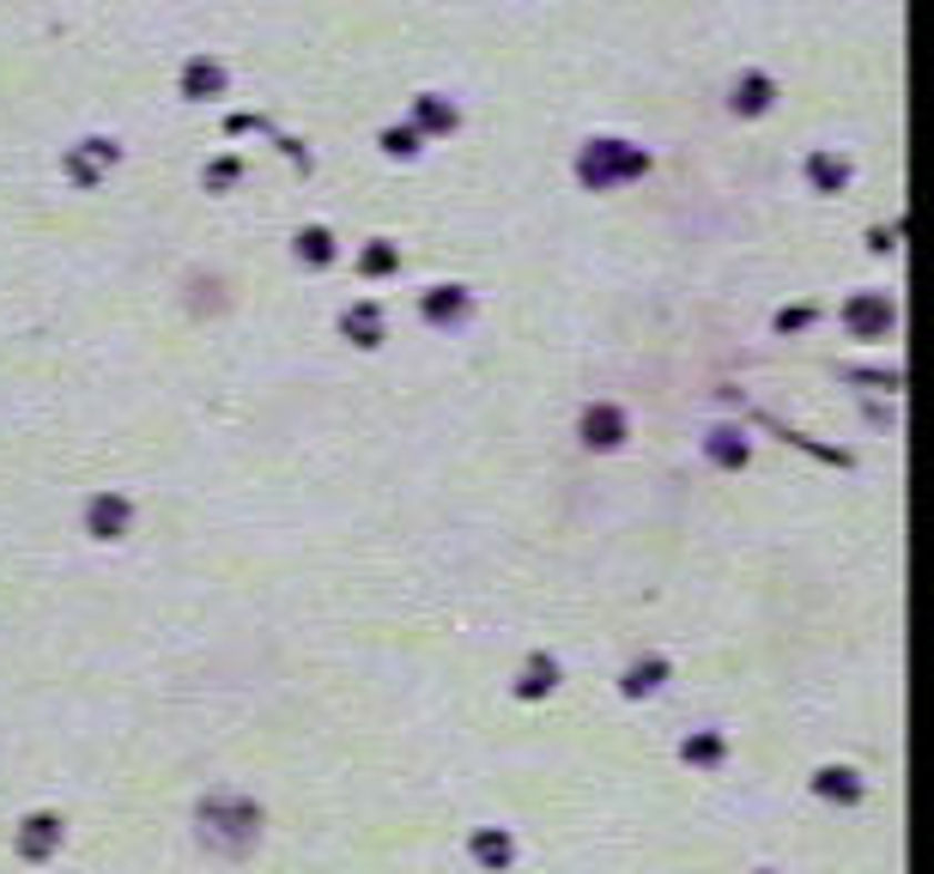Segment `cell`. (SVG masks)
<instances>
[{
	"label": "cell",
	"instance_id": "15",
	"mask_svg": "<svg viewBox=\"0 0 934 874\" xmlns=\"http://www.w3.org/2000/svg\"><path fill=\"white\" fill-rule=\"evenodd\" d=\"M407 128H413L419 140L456 134V128H461V104H456V98H444V92H419V98H413V115H407Z\"/></svg>",
	"mask_w": 934,
	"mask_h": 874
},
{
	"label": "cell",
	"instance_id": "14",
	"mask_svg": "<svg viewBox=\"0 0 934 874\" xmlns=\"http://www.w3.org/2000/svg\"><path fill=\"white\" fill-rule=\"evenodd\" d=\"M341 334L358 346V353H376V346L388 341V316H383V304L376 298H353L341 311Z\"/></svg>",
	"mask_w": 934,
	"mask_h": 874
},
{
	"label": "cell",
	"instance_id": "17",
	"mask_svg": "<svg viewBox=\"0 0 934 874\" xmlns=\"http://www.w3.org/2000/svg\"><path fill=\"white\" fill-rule=\"evenodd\" d=\"M668 680H673L668 656H638V662H626V674H619V699H656Z\"/></svg>",
	"mask_w": 934,
	"mask_h": 874
},
{
	"label": "cell",
	"instance_id": "9",
	"mask_svg": "<svg viewBox=\"0 0 934 874\" xmlns=\"http://www.w3.org/2000/svg\"><path fill=\"white\" fill-rule=\"evenodd\" d=\"M225 85H231V68L219 55H189L183 61V73H176V98L183 104H206V98H225Z\"/></svg>",
	"mask_w": 934,
	"mask_h": 874
},
{
	"label": "cell",
	"instance_id": "8",
	"mask_svg": "<svg viewBox=\"0 0 934 874\" xmlns=\"http://www.w3.org/2000/svg\"><path fill=\"white\" fill-rule=\"evenodd\" d=\"M801 183L813 189V195H843V189L855 183V159L837 146H813L808 159H801Z\"/></svg>",
	"mask_w": 934,
	"mask_h": 874
},
{
	"label": "cell",
	"instance_id": "26",
	"mask_svg": "<svg viewBox=\"0 0 934 874\" xmlns=\"http://www.w3.org/2000/svg\"><path fill=\"white\" fill-rule=\"evenodd\" d=\"M752 874H771V868H752Z\"/></svg>",
	"mask_w": 934,
	"mask_h": 874
},
{
	"label": "cell",
	"instance_id": "2",
	"mask_svg": "<svg viewBox=\"0 0 934 874\" xmlns=\"http://www.w3.org/2000/svg\"><path fill=\"white\" fill-rule=\"evenodd\" d=\"M643 171H650V152L631 146V140H613V134L582 140V152H577V183L582 189H619V183H638Z\"/></svg>",
	"mask_w": 934,
	"mask_h": 874
},
{
	"label": "cell",
	"instance_id": "25",
	"mask_svg": "<svg viewBox=\"0 0 934 874\" xmlns=\"http://www.w3.org/2000/svg\"><path fill=\"white\" fill-rule=\"evenodd\" d=\"M892 237H899V225H892V231H880V225H874V231H867V250H880V255H886V250H892Z\"/></svg>",
	"mask_w": 934,
	"mask_h": 874
},
{
	"label": "cell",
	"instance_id": "18",
	"mask_svg": "<svg viewBox=\"0 0 934 874\" xmlns=\"http://www.w3.org/2000/svg\"><path fill=\"white\" fill-rule=\"evenodd\" d=\"M292 255H297V267L322 274V267H334V262H341V237H334L328 225H304V231L292 237Z\"/></svg>",
	"mask_w": 934,
	"mask_h": 874
},
{
	"label": "cell",
	"instance_id": "3",
	"mask_svg": "<svg viewBox=\"0 0 934 874\" xmlns=\"http://www.w3.org/2000/svg\"><path fill=\"white\" fill-rule=\"evenodd\" d=\"M115 164H122V140H103V134H85L61 152V176H68L73 189H98Z\"/></svg>",
	"mask_w": 934,
	"mask_h": 874
},
{
	"label": "cell",
	"instance_id": "1",
	"mask_svg": "<svg viewBox=\"0 0 934 874\" xmlns=\"http://www.w3.org/2000/svg\"><path fill=\"white\" fill-rule=\"evenodd\" d=\"M194 820H201V844L219 856H250L255 844H262V802H250L243 790H206L201 807H194Z\"/></svg>",
	"mask_w": 934,
	"mask_h": 874
},
{
	"label": "cell",
	"instance_id": "23",
	"mask_svg": "<svg viewBox=\"0 0 934 874\" xmlns=\"http://www.w3.org/2000/svg\"><path fill=\"white\" fill-rule=\"evenodd\" d=\"M376 146H383V152H388V159H419V152H425V140H419V134H413V128H407V122H388V128H383V134H376Z\"/></svg>",
	"mask_w": 934,
	"mask_h": 874
},
{
	"label": "cell",
	"instance_id": "20",
	"mask_svg": "<svg viewBox=\"0 0 934 874\" xmlns=\"http://www.w3.org/2000/svg\"><path fill=\"white\" fill-rule=\"evenodd\" d=\"M704 456L717 461V468H747L752 461V444H747V431H734V426H710L704 431Z\"/></svg>",
	"mask_w": 934,
	"mask_h": 874
},
{
	"label": "cell",
	"instance_id": "13",
	"mask_svg": "<svg viewBox=\"0 0 934 874\" xmlns=\"http://www.w3.org/2000/svg\"><path fill=\"white\" fill-rule=\"evenodd\" d=\"M467 856H474L486 874H510L516 856H522V844H516L510 826H479L474 839H467Z\"/></svg>",
	"mask_w": 934,
	"mask_h": 874
},
{
	"label": "cell",
	"instance_id": "7",
	"mask_svg": "<svg viewBox=\"0 0 934 874\" xmlns=\"http://www.w3.org/2000/svg\"><path fill=\"white\" fill-rule=\"evenodd\" d=\"M61 839H68V826H61V814H49V807H37V814H24L19 826H12V856H19V863H49V856L61 851Z\"/></svg>",
	"mask_w": 934,
	"mask_h": 874
},
{
	"label": "cell",
	"instance_id": "22",
	"mask_svg": "<svg viewBox=\"0 0 934 874\" xmlns=\"http://www.w3.org/2000/svg\"><path fill=\"white\" fill-rule=\"evenodd\" d=\"M237 176H243V152H219V159L201 164V189H206V195H231Z\"/></svg>",
	"mask_w": 934,
	"mask_h": 874
},
{
	"label": "cell",
	"instance_id": "24",
	"mask_svg": "<svg viewBox=\"0 0 934 874\" xmlns=\"http://www.w3.org/2000/svg\"><path fill=\"white\" fill-rule=\"evenodd\" d=\"M813 316H820V304H783V311L771 316V328H776V334H801Z\"/></svg>",
	"mask_w": 934,
	"mask_h": 874
},
{
	"label": "cell",
	"instance_id": "6",
	"mask_svg": "<svg viewBox=\"0 0 934 874\" xmlns=\"http://www.w3.org/2000/svg\"><path fill=\"white\" fill-rule=\"evenodd\" d=\"M577 437H582V449H595V456H613V449H626V437H631V414L619 402H589L577 414Z\"/></svg>",
	"mask_w": 934,
	"mask_h": 874
},
{
	"label": "cell",
	"instance_id": "21",
	"mask_svg": "<svg viewBox=\"0 0 934 874\" xmlns=\"http://www.w3.org/2000/svg\"><path fill=\"white\" fill-rule=\"evenodd\" d=\"M353 267H358V280H395V274H400V243L370 237L365 250L353 255Z\"/></svg>",
	"mask_w": 934,
	"mask_h": 874
},
{
	"label": "cell",
	"instance_id": "5",
	"mask_svg": "<svg viewBox=\"0 0 934 874\" xmlns=\"http://www.w3.org/2000/svg\"><path fill=\"white\" fill-rule=\"evenodd\" d=\"M80 522H85V535H92V541L115 547V541H128V535H134V498L115 492V486H103V492L85 498Z\"/></svg>",
	"mask_w": 934,
	"mask_h": 874
},
{
	"label": "cell",
	"instance_id": "16",
	"mask_svg": "<svg viewBox=\"0 0 934 874\" xmlns=\"http://www.w3.org/2000/svg\"><path fill=\"white\" fill-rule=\"evenodd\" d=\"M813 795L837 802V807H855V802H867V778L855 765H820L813 771Z\"/></svg>",
	"mask_w": 934,
	"mask_h": 874
},
{
	"label": "cell",
	"instance_id": "10",
	"mask_svg": "<svg viewBox=\"0 0 934 874\" xmlns=\"http://www.w3.org/2000/svg\"><path fill=\"white\" fill-rule=\"evenodd\" d=\"M559 680H565L559 656H547V650H528V656H522V668L510 674V699H522V704H540V699H552V692H559Z\"/></svg>",
	"mask_w": 934,
	"mask_h": 874
},
{
	"label": "cell",
	"instance_id": "19",
	"mask_svg": "<svg viewBox=\"0 0 934 874\" xmlns=\"http://www.w3.org/2000/svg\"><path fill=\"white\" fill-rule=\"evenodd\" d=\"M680 760L692 765V771H717L722 760H729V729H717V723L692 729V735L680 741Z\"/></svg>",
	"mask_w": 934,
	"mask_h": 874
},
{
	"label": "cell",
	"instance_id": "11",
	"mask_svg": "<svg viewBox=\"0 0 934 874\" xmlns=\"http://www.w3.org/2000/svg\"><path fill=\"white\" fill-rule=\"evenodd\" d=\"M419 316H425V328L456 334V328L474 323V292H467V286H432L419 298Z\"/></svg>",
	"mask_w": 934,
	"mask_h": 874
},
{
	"label": "cell",
	"instance_id": "12",
	"mask_svg": "<svg viewBox=\"0 0 934 874\" xmlns=\"http://www.w3.org/2000/svg\"><path fill=\"white\" fill-rule=\"evenodd\" d=\"M729 110L741 115V122H759V115H771V110H776V80H771L764 68L734 73V85H729Z\"/></svg>",
	"mask_w": 934,
	"mask_h": 874
},
{
	"label": "cell",
	"instance_id": "4",
	"mask_svg": "<svg viewBox=\"0 0 934 874\" xmlns=\"http://www.w3.org/2000/svg\"><path fill=\"white\" fill-rule=\"evenodd\" d=\"M837 323L850 341H886L892 323H899V304L886 298V292H850V298L837 304Z\"/></svg>",
	"mask_w": 934,
	"mask_h": 874
}]
</instances>
